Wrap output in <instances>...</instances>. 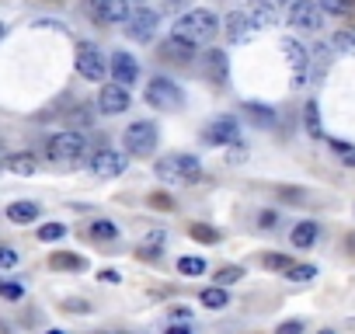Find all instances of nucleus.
Returning <instances> with one entry per match:
<instances>
[{
    "mask_svg": "<svg viewBox=\"0 0 355 334\" xmlns=\"http://www.w3.org/2000/svg\"><path fill=\"white\" fill-rule=\"evenodd\" d=\"M216 32H220V18L206 8H196L174 21V39H182L189 46H206L216 39Z\"/></svg>",
    "mask_w": 355,
    "mask_h": 334,
    "instance_id": "obj_1",
    "label": "nucleus"
},
{
    "mask_svg": "<svg viewBox=\"0 0 355 334\" xmlns=\"http://www.w3.org/2000/svg\"><path fill=\"white\" fill-rule=\"evenodd\" d=\"M153 171H157L160 182L189 185V182H199L202 164H199V157H192V153H171V157H160V160H157Z\"/></svg>",
    "mask_w": 355,
    "mask_h": 334,
    "instance_id": "obj_2",
    "label": "nucleus"
},
{
    "mask_svg": "<svg viewBox=\"0 0 355 334\" xmlns=\"http://www.w3.org/2000/svg\"><path fill=\"white\" fill-rule=\"evenodd\" d=\"M87 150V139L80 132H56L46 139V157L53 164H77Z\"/></svg>",
    "mask_w": 355,
    "mask_h": 334,
    "instance_id": "obj_3",
    "label": "nucleus"
},
{
    "mask_svg": "<svg viewBox=\"0 0 355 334\" xmlns=\"http://www.w3.org/2000/svg\"><path fill=\"white\" fill-rule=\"evenodd\" d=\"M146 101H150L153 108L167 112V108H182V105H185V94H182V87H178L174 80L153 77V80L146 84Z\"/></svg>",
    "mask_w": 355,
    "mask_h": 334,
    "instance_id": "obj_4",
    "label": "nucleus"
},
{
    "mask_svg": "<svg viewBox=\"0 0 355 334\" xmlns=\"http://www.w3.org/2000/svg\"><path fill=\"white\" fill-rule=\"evenodd\" d=\"M122 139H125V150L132 157H150L157 150V125L153 122H132Z\"/></svg>",
    "mask_w": 355,
    "mask_h": 334,
    "instance_id": "obj_5",
    "label": "nucleus"
},
{
    "mask_svg": "<svg viewBox=\"0 0 355 334\" xmlns=\"http://www.w3.org/2000/svg\"><path fill=\"white\" fill-rule=\"evenodd\" d=\"M84 11L98 25H115V21L129 18V4H125V0H84Z\"/></svg>",
    "mask_w": 355,
    "mask_h": 334,
    "instance_id": "obj_6",
    "label": "nucleus"
},
{
    "mask_svg": "<svg viewBox=\"0 0 355 334\" xmlns=\"http://www.w3.org/2000/svg\"><path fill=\"white\" fill-rule=\"evenodd\" d=\"M282 53H286V63H289V73H293V87H303L306 77H310V53L296 42V39H282Z\"/></svg>",
    "mask_w": 355,
    "mask_h": 334,
    "instance_id": "obj_7",
    "label": "nucleus"
},
{
    "mask_svg": "<svg viewBox=\"0 0 355 334\" xmlns=\"http://www.w3.org/2000/svg\"><path fill=\"white\" fill-rule=\"evenodd\" d=\"M157 25H160L157 11H150V8H136V11L125 18V35H129L132 42H150L153 32H157Z\"/></svg>",
    "mask_w": 355,
    "mask_h": 334,
    "instance_id": "obj_8",
    "label": "nucleus"
},
{
    "mask_svg": "<svg viewBox=\"0 0 355 334\" xmlns=\"http://www.w3.org/2000/svg\"><path fill=\"white\" fill-rule=\"evenodd\" d=\"M223 35H227V42L244 46V42H251V39L258 35V25L251 21L248 11H234V15H227V21H223Z\"/></svg>",
    "mask_w": 355,
    "mask_h": 334,
    "instance_id": "obj_9",
    "label": "nucleus"
},
{
    "mask_svg": "<svg viewBox=\"0 0 355 334\" xmlns=\"http://www.w3.org/2000/svg\"><path fill=\"white\" fill-rule=\"evenodd\" d=\"M77 73L87 80H101L105 77V53L91 42H80L77 46Z\"/></svg>",
    "mask_w": 355,
    "mask_h": 334,
    "instance_id": "obj_10",
    "label": "nucleus"
},
{
    "mask_svg": "<svg viewBox=\"0 0 355 334\" xmlns=\"http://www.w3.org/2000/svg\"><path fill=\"white\" fill-rule=\"evenodd\" d=\"M91 171H94L98 178H119V175L125 171V157H122L119 150L105 146V150H98V153L91 157Z\"/></svg>",
    "mask_w": 355,
    "mask_h": 334,
    "instance_id": "obj_11",
    "label": "nucleus"
},
{
    "mask_svg": "<svg viewBox=\"0 0 355 334\" xmlns=\"http://www.w3.org/2000/svg\"><path fill=\"white\" fill-rule=\"evenodd\" d=\"M289 25L293 28H303V32H317L320 28V8L313 0H296L289 8Z\"/></svg>",
    "mask_w": 355,
    "mask_h": 334,
    "instance_id": "obj_12",
    "label": "nucleus"
},
{
    "mask_svg": "<svg viewBox=\"0 0 355 334\" xmlns=\"http://www.w3.org/2000/svg\"><path fill=\"white\" fill-rule=\"evenodd\" d=\"M202 139H206L209 146H230V143H237V118H230V115L216 118V122L202 132Z\"/></svg>",
    "mask_w": 355,
    "mask_h": 334,
    "instance_id": "obj_13",
    "label": "nucleus"
},
{
    "mask_svg": "<svg viewBox=\"0 0 355 334\" xmlns=\"http://www.w3.org/2000/svg\"><path fill=\"white\" fill-rule=\"evenodd\" d=\"M98 108H101L105 115H122V112L129 108V94H125V87H119V84H105L101 94H98Z\"/></svg>",
    "mask_w": 355,
    "mask_h": 334,
    "instance_id": "obj_14",
    "label": "nucleus"
},
{
    "mask_svg": "<svg viewBox=\"0 0 355 334\" xmlns=\"http://www.w3.org/2000/svg\"><path fill=\"white\" fill-rule=\"evenodd\" d=\"M112 77H115L119 87H129V84H136V77H139V63H136L129 53H115V56H112Z\"/></svg>",
    "mask_w": 355,
    "mask_h": 334,
    "instance_id": "obj_15",
    "label": "nucleus"
},
{
    "mask_svg": "<svg viewBox=\"0 0 355 334\" xmlns=\"http://www.w3.org/2000/svg\"><path fill=\"white\" fill-rule=\"evenodd\" d=\"M248 15L258 28H272L279 21V11H275V0H248Z\"/></svg>",
    "mask_w": 355,
    "mask_h": 334,
    "instance_id": "obj_16",
    "label": "nucleus"
},
{
    "mask_svg": "<svg viewBox=\"0 0 355 334\" xmlns=\"http://www.w3.org/2000/svg\"><path fill=\"white\" fill-rule=\"evenodd\" d=\"M160 53H164V60H171V63H192V60H196V46L174 39V35L160 46Z\"/></svg>",
    "mask_w": 355,
    "mask_h": 334,
    "instance_id": "obj_17",
    "label": "nucleus"
},
{
    "mask_svg": "<svg viewBox=\"0 0 355 334\" xmlns=\"http://www.w3.org/2000/svg\"><path fill=\"white\" fill-rule=\"evenodd\" d=\"M8 220L18 223V227L35 223V220H39V206H35V202H11V206H8Z\"/></svg>",
    "mask_w": 355,
    "mask_h": 334,
    "instance_id": "obj_18",
    "label": "nucleus"
},
{
    "mask_svg": "<svg viewBox=\"0 0 355 334\" xmlns=\"http://www.w3.org/2000/svg\"><path fill=\"white\" fill-rule=\"evenodd\" d=\"M289 240H293V247L306 251V247L317 240V223H296V227H293V234H289Z\"/></svg>",
    "mask_w": 355,
    "mask_h": 334,
    "instance_id": "obj_19",
    "label": "nucleus"
},
{
    "mask_svg": "<svg viewBox=\"0 0 355 334\" xmlns=\"http://www.w3.org/2000/svg\"><path fill=\"white\" fill-rule=\"evenodd\" d=\"M8 171H11V175H21V178L35 175V157H32V153H11V157H8Z\"/></svg>",
    "mask_w": 355,
    "mask_h": 334,
    "instance_id": "obj_20",
    "label": "nucleus"
},
{
    "mask_svg": "<svg viewBox=\"0 0 355 334\" xmlns=\"http://www.w3.org/2000/svg\"><path fill=\"white\" fill-rule=\"evenodd\" d=\"M206 67H209V77H216V84H227V56L220 49L206 53Z\"/></svg>",
    "mask_w": 355,
    "mask_h": 334,
    "instance_id": "obj_21",
    "label": "nucleus"
},
{
    "mask_svg": "<svg viewBox=\"0 0 355 334\" xmlns=\"http://www.w3.org/2000/svg\"><path fill=\"white\" fill-rule=\"evenodd\" d=\"M49 268H60V272H84V258H80V254H53V258H49Z\"/></svg>",
    "mask_w": 355,
    "mask_h": 334,
    "instance_id": "obj_22",
    "label": "nucleus"
},
{
    "mask_svg": "<svg viewBox=\"0 0 355 334\" xmlns=\"http://www.w3.org/2000/svg\"><path fill=\"white\" fill-rule=\"evenodd\" d=\"M202 306H209V310H223L227 303H230V296H227V289H220V285H209V289H202Z\"/></svg>",
    "mask_w": 355,
    "mask_h": 334,
    "instance_id": "obj_23",
    "label": "nucleus"
},
{
    "mask_svg": "<svg viewBox=\"0 0 355 334\" xmlns=\"http://www.w3.org/2000/svg\"><path fill=\"white\" fill-rule=\"evenodd\" d=\"M244 112H248V118H251L254 125H272V122H275V112H272L268 105H244Z\"/></svg>",
    "mask_w": 355,
    "mask_h": 334,
    "instance_id": "obj_24",
    "label": "nucleus"
},
{
    "mask_svg": "<svg viewBox=\"0 0 355 334\" xmlns=\"http://www.w3.org/2000/svg\"><path fill=\"white\" fill-rule=\"evenodd\" d=\"M303 118H306V132H310L313 139H324V129H320V112H317V101H310V105L303 108Z\"/></svg>",
    "mask_w": 355,
    "mask_h": 334,
    "instance_id": "obj_25",
    "label": "nucleus"
},
{
    "mask_svg": "<svg viewBox=\"0 0 355 334\" xmlns=\"http://www.w3.org/2000/svg\"><path fill=\"white\" fill-rule=\"evenodd\" d=\"M244 279V268H237V265H227V268H216V285L223 289V285H234V282H241Z\"/></svg>",
    "mask_w": 355,
    "mask_h": 334,
    "instance_id": "obj_26",
    "label": "nucleus"
},
{
    "mask_svg": "<svg viewBox=\"0 0 355 334\" xmlns=\"http://www.w3.org/2000/svg\"><path fill=\"white\" fill-rule=\"evenodd\" d=\"M91 237H98V240H115L119 230H115V223H108V220H94V223H91Z\"/></svg>",
    "mask_w": 355,
    "mask_h": 334,
    "instance_id": "obj_27",
    "label": "nucleus"
},
{
    "mask_svg": "<svg viewBox=\"0 0 355 334\" xmlns=\"http://www.w3.org/2000/svg\"><path fill=\"white\" fill-rule=\"evenodd\" d=\"M67 237V227L63 223H46V227H39V240L42 244H53V240H63Z\"/></svg>",
    "mask_w": 355,
    "mask_h": 334,
    "instance_id": "obj_28",
    "label": "nucleus"
},
{
    "mask_svg": "<svg viewBox=\"0 0 355 334\" xmlns=\"http://www.w3.org/2000/svg\"><path fill=\"white\" fill-rule=\"evenodd\" d=\"M178 272H182V275H202L206 261L202 258H182V261H178Z\"/></svg>",
    "mask_w": 355,
    "mask_h": 334,
    "instance_id": "obj_29",
    "label": "nucleus"
},
{
    "mask_svg": "<svg viewBox=\"0 0 355 334\" xmlns=\"http://www.w3.org/2000/svg\"><path fill=\"white\" fill-rule=\"evenodd\" d=\"M293 282H310L313 275H317V268L313 265H289V272H286Z\"/></svg>",
    "mask_w": 355,
    "mask_h": 334,
    "instance_id": "obj_30",
    "label": "nucleus"
},
{
    "mask_svg": "<svg viewBox=\"0 0 355 334\" xmlns=\"http://www.w3.org/2000/svg\"><path fill=\"white\" fill-rule=\"evenodd\" d=\"M192 237L202 240V244H216V240H220V234H216L213 227H206V223H196V227H192Z\"/></svg>",
    "mask_w": 355,
    "mask_h": 334,
    "instance_id": "obj_31",
    "label": "nucleus"
},
{
    "mask_svg": "<svg viewBox=\"0 0 355 334\" xmlns=\"http://www.w3.org/2000/svg\"><path fill=\"white\" fill-rule=\"evenodd\" d=\"M0 296H4V299H21V296H25V285H18V282H8V279H0Z\"/></svg>",
    "mask_w": 355,
    "mask_h": 334,
    "instance_id": "obj_32",
    "label": "nucleus"
},
{
    "mask_svg": "<svg viewBox=\"0 0 355 334\" xmlns=\"http://www.w3.org/2000/svg\"><path fill=\"white\" fill-rule=\"evenodd\" d=\"M331 49H355V32H338L331 39Z\"/></svg>",
    "mask_w": 355,
    "mask_h": 334,
    "instance_id": "obj_33",
    "label": "nucleus"
},
{
    "mask_svg": "<svg viewBox=\"0 0 355 334\" xmlns=\"http://www.w3.org/2000/svg\"><path fill=\"white\" fill-rule=\"evenodd\" d=\"M261 265H265L268 272H272V268H286V272H289V261H286L282 254H265V258H261Z\"/></svg>",
    "mask_w": 355,
    "mask_h": 334,
    "instance_id": "obj_34",
    "label": "nucleus"
},
{
    "mask_svg": "<svg viewBox=\"0 0 355 334\" xmlns=\"http://www.w3.org/2000/svg\"><path fill=\"white\" fill-rule=\"evenodd\" d=\"M15 265H18V251L0 247V268H15Z\"/></svg>",
    "mask_w": 355,
    "mask_h": 334,
    "instance_id": "obj_35",
    "label": "nucleus"
},
{
    "mask_svg": "<svg viewBox=\"0 0 355 334\" xmlns=\"http://www.w3.org/2000/svg\"><path fill=\"white\" fill-rule=\"evenodd\" d=\"M279 199H282V202H300V199H303V188H289V185H282V188H279Z\"/></svg>",
    "mask_w": 355,
    "mask_h": 334,
    "instance_id": "obj_36",
    "label": "nucleus"
},
{
    "mask_svg": "<svg viewBox=\"0 0 355 334\" xmlns=\"http://www.w3.org/2000/svg\"><path fill=\"white\" fill-rule=\"evenodd\" d=\"M275 334H303V324L300 320H286V324L275 327Z\"/></svg>",
    "mask_w": 355,
    "mask_h": 334,
    "instance_id": "obj_37",
    "label": "nucleus"
},
{
    "mask_svg": "<svg viewBox=\"0 0 355 334\" xmlns=\"http://www.w3.org/2000/svg\"><path fill=\"white\" fill-rule=\"evenodd\" d=\"M98 279H101V282H108V285H119V282H122V275H119L115 268H101V272H98Z\"/></svg>",
    "mask_w": 355,
    "mask_h": 334,
    "instance_id": "obj_38",
    "label": "nucleus"
},
{
    "mask_svg": "<svg viewBox=\"0 0 355 334\" xmlns=\"http://www.w3.org/2000/svg\"><path fill=\"white\" fill-rule=\"evenodd\" d=\"M63 310H70V313H91V306H87L84 299H67Z\"/></svg>",
    "mask_w": 355,
    "mask_h": 334,
    "instance_id": "obj_39",
    "label": "nucleus"
},
{
    "mask_svg": "<svg viewBox=\"0 0 355 334\" xmlns=\"http://www.w3.org/2000/svg\"><path fill=\"white\" fill-rule=\"evenodd\" d=\"M320 8H324V11H331V15H338V11H345V8H348V0H320Z\"/></svg>",
    "mask_w": 355,
    "mask_h": 334,
    "instance_id": "obj_40",
    "label": "nucleus"
},
{
    "mask_svg": "<svg viewBox=\"0 0 355 334\" xmlns=\"http://www.w3.org/2000/svg\"><path fill=\"white\" fill-rule=\"evenodd\" d=\"M150 206H157V209H171V199L157 192V195H150Z\"/></svg>",
    "mask_w": 355,
    "mask_h": 334,
    "instance_id": "obj_41",
    "label": "nucleus"
},
{
    "mask_svg": "<svg viewBox=\"0 0 355 334\" xmlns=\"http://www.w3.org/2000/svg\"><path fill=\"white\" fill-rule=\"evenodd\" d=\"M275 223H279V216H275V213H261V227H265V230H272Z\"/></svg>",
    "mask_w": 355,
    "mask_h": 334,
    "instance_id": "obj_42",
    "label": "nucleus"
},
{
    "mask_svg": "<svg viewBox=\"0 0 355 334\" xmlns=\"http://www.w3.org/2000/svg\"><path fill=\"white\" fill-rule=\"evenodd\" d=\"M164 334H192V327H185V324H171Z\"/></svg>",
    "mask_w": 355,
    "mask_h": 334,
    "instance_id": "obj_43",
    "label": "nucleus"
},
{
    "mask_svg": "<svg viewBox=\"0 0 355 334\" xmlns=\"http://www.w3.org/2000/svg\"><path fill=\"white\" fill-rule=\"evenodd\" d=\"M125 4H132V8H146V0H125Z\"/></svg>",
    "mask_w": 355,
    "mask_h": 334,
    "instance_id": "obj_44",
    "label": "nucleus"
},
{
    "mask_svg": "<svg viewBox=\"0 0 355 334\" xmlns=\"http://www.w3.org/2000/svg\"><path fill=\"white\" fill-rule=\"evenodd\" d=\"M8 157H11V153H8L4 146H0V164H8Z\"/></svg>",
    "mask_w": 355,
    "mask_h": 334,
    "instance_id": "obj_45",
    "label": "nucleus"
},
{
    "mask_svg": "<svg viewBox=\"0 0 355 334\" xmlns=\"http://www.w3.org/2000/svg\"><path fill=\"white\" fill-rule=\"evenodd\" d=\"M345 11H348V18H352V25H355V4H348Z\"/></svg>",
    "mask_w": 355,
    "mask_h": 334,
    "instance_id": "obj_46",
    "label": "nucleus"
},
{
    "mask_svg": "<svg viewBox=\"0 0 355 334\" xmlns=\"http://www.w3.org/2000/svg\"><path fill=\"white\" fill-rule=\"evenodd\" d=\"M348 164H352V167H355V150H348Z\"/></svg>",
    "mask_w": 355,
    "mask_h": 334,
    "instance_id": "obj_47",
    "label": "nucleus"
},
{
    "mask_svg": "<svg viewBox=\"0 0 355 334\" xmlns=\"http://www.w3.org/2000/svg\"><path fill=\"white\" fill-rule=\"evenodd\" d=\"M0 334H11V327H8V324H0Z\"/></svg>",
    "mask_w": 355,
    "mask_h": 334,
    "instance_id": "obj_48",
    "label": "nucleus"
},
{
    "mask_svg": "<svg viewBox=\"0 0 355 334\" xmlns=\"http://www.w3.org/2000/svg\"><path fill=\"white\" fill-rule=\"evenodd\" d=\"M275 4H289V8H293V4H296V0H275Z\"/></svg>",
    "mask_w": 355,
    "mask_h": 334,
    "instance_id": "obj_49",
    "label": "nucleus"
},
{
    "mask_svg": "<svg viewBox=\"0 0 355 334\" xmlns=\"http://www.w3.org/2000/svg\"><path fill=\"white\" fill-rule=\"evenodd\" d=\"M320 334H334V331H327V327H324V331H320Z\"/></svg>",
    "mask_w": 355,
    "mask_h": 334,
    "instance_id": "obj_50",
    "label": "nucleus"
},
{
    "mask_svg": "<svg viewBox=\"0 0 355 334\" xmlns=\"http://www.w3.org/2000/svg\"><path fill=\"white\" fill-rule=\"evenodd\" d=\"M49 334H63V331H49Z\"/></svg>",
    "mask_w": 355,
    "mask_h": 334,
    "instance_id": "obj_51",
    "label": "nucleus"
},
{
    "mask_svg": "<svg viewBox=\"0 0 355 334\" xmlns=\"http://www.w3.org/2000/svg\"><path fill=\"white\" fill-rule=\"evenodd\" d=\"M0 35H4V25H0Z\"/></svg>",
    "mask_w": 355,
    "mask_h": 334,
    "instance_id": "obj_52",
    "label": "nucleus"
}]
</instances>
